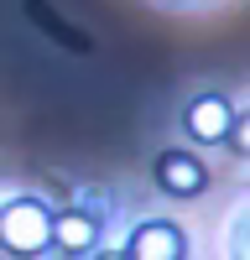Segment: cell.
I'll return each instance as SVG.
<instances>
[{"label":"cell","instance_id":"8992f818","mask_svg":"<svg viewBox=\"0 0 250 260\" xmlns=\"http://www.w3.org/2000/svg\"><path fill=\"white\" fill-rule=\"evenodd\" d=\"M26 16L37 21V26H47V31H52V37L63 42V47H78V52H89V37H83V31H73L68 21H57V16H52L47 6H42V0H26Z\"/></svg>","mask_w":250,"mask_h":260},{"label":"cell","instance_id":"5b68a950","mask_svg":"<svg viewBox=\"0 0 250 260\" xmlns=\"http://www.w3.org/2000/svg\"><path fill=\"white\" fill-rule=\"evenodd\" d=\"M99 240V219L94 213H83V208H68V213H57V229H52V245L63 255H89Z\"/></svg>","mask_w":250,"mask_h":260},{"label":"cell","instance_id":"52a82bcc","mask_svg":"<svg viewBox=\"0 0 250 260\" xmlns=\"http://www.w3.org/2000/svg\"><path fill=\"white\" fill-rule=\"evenodd\" d=\"M229 141L240 146V156H250V115H245V120L235 125V136H229Z\"/></svg>","mask_w":250,"mask_h":260},{"label":"cell","instance_id":"7a4b0ae2","mask_svg":"<svg viewBox=\"0 0 250 260\" xmlns=\"http://www.w3.org/2000/svg\"><path fill=\"white\" fill-rule=\"evenodd\" d=\"M182 125H188V136H193V141H203V146H219V141H229V136H235L240 115L229 110V99H219V94H198L193 104H188Z\"/></svg>","mask_w":250,"mask_h":260},{"label":"cell","instance_id":"3957f363","mask_svg":"<svg viewBox=\"0 0 250 260\" xmlns=\"http://www.w3.org/2000/svg\"><path fill=\"white\" fill-rule=\"evenodd\" d=\"M157 182L167 198H198L208 187V167L198 156H188V151H162L157 156Z\"/></svg>","mask_w":250,"mask_h":260},{"label":"cell","instance_id":"ba28073f","mask_svg":"<svg viewBox=\"0 0 250 260\" xmlns=\"http://www.w3.org/2000/svg\"><path fill=\"white\" fill-rule=\"evenodd\" d=\"M94 260H131V250H99Z\"/></svg>","mask_w":250,"mask_h":260},{"label":"cell","instance_id":"6da1fadb","mask_svg":"<svg viewBox=\"0 0 250 260\" xmlns=\"http://www.w3.org/2000/svg\"><path fill=\"white\" fill-rule=\"evenodd\" d=\"M52 229H57V213H47L42 198H6L0 208V240H6L11 255H42L52 245Z\"/></svg>","mask_w":250,"mask_h":260},{"label":"cell","instance_id":"9c48e42d","mask_svg":"<svg viewBox=\"0 0 250 260\" xmlns=\"http://www.w3.org/2000/svg\"><path fill=\"white\" fill-rule=\"evenodd\" d=\"M167 6H214V0H167Z\"/></svg>","mask_w":250,"mask_h":260},{"label":"cell","instance_id":"277c9868","mask_svg":"<svg viewBox=\"0 0 250 260\" xmlns=\"http://www.w3.org/2000/svg\"><path fill=\"white\" fill-rule=\"evenodd\" d=\"M125 250H131V260H182L188 240H182V229L172 219H146V224H136Z\"/></svg>","mask_w":250,"mask_h":260}]
</instances>
